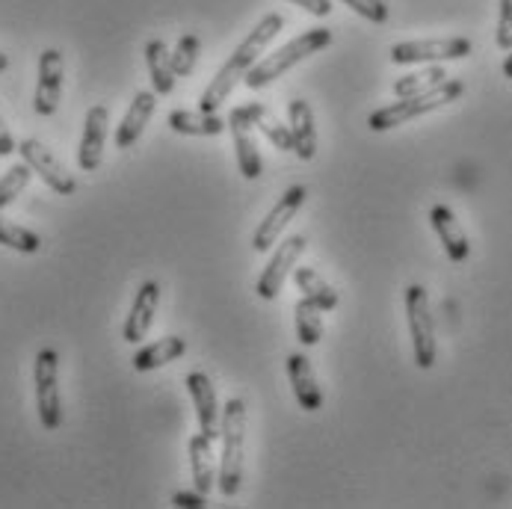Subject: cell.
<instances>
[{
  "label": "cell",
  "mask_w": 512,
  "mask_h": 509,
  "mask_svg": "<svg viewBox=\"0 0 512 509\" xmlns=\"http://www.w3.org/2000/svg\"><path fill=\"white\" fill-rule=\"evenodd\" d=\"M187 450H190V474H193V483H196V489L202 495H208L217 486V477H220V468H217V459H214V441L199 433V436L190 438Z\"/></svg>",
  "instance_id": "cell-21"
},
{
  "label": "cell",
  "mask_w": 512,
  "mask_h": 509,
  "mask_svg": "<svg viewBox=\"0 0 512 509\" xmlns=\"http://www.w3.org/2000/svg\"><path fill=\"white\" fill-rule=\"evenodd\" d=\"M288 379H291L293 397H296L299 409H305V412H320L323 409V391L317 385L314 367L302 353L288 356Z\"/></svg>",
  "instance_id": "cell-17"
},
{
  "label": "cell",
  "mask_w": 512,
  "mask_h": 509,
  "mask_svg": "<svg viewBox=\"0 0 512 509\" xmlns=\"http://www.w3.org/2000/svg\"><path fill=\"white\" fill-rule=\"evenodd\" d=\"M220 477L217 489L222 498H234L243 483V453H246V403L243 400H228L222 409L220 424Z\"/></svg>",
  "instance_id": "cell-2"
},
{
  "label": "cell",
  "mask_w": 512,
  "mask_h": 509,
  "mask_svg": "<svg viewBox=\"0 0 512 509\" xmlns=\"http://www.w3.org/2000/svg\"><path fill=\"white\" fill-rule=\"evenodd\" d=\"M430 222H433V228H436V234H439L447 258H450L453 264H462V261L471 255V243H468V237H465V231H462L456 214H453L447 205H436V208L430 211Z\"/></svg>",
  "instance_id": "cell-19"
},
{
  "label": "cell",
  "mask_w": 512,
  "mask_h": 509,
  "mask_svg": "<svg viewBox=\"0 0 512 509\" xmlns=\"http://www.w3.org/2000/svg\"><path fill=\"white\" fill-rule=\"evenodd\" d=\"M6 69H9V57H6V54L0 51V72H6Z\"/></svg>",
  "instance_id": "cell-37"
},
{
  "label": "cell",
  "mask_w": 512,
  "mask_h": 509,
  "mask_svg": "<svg viewBox=\"0 0 512 509\" xmlns=\"http://www.w3.org/2000/svg\"><path fill=\"white\" fill-rule=\"evenodd\" d=\"M329 45H332V30H326V27L305 30L302 36L291 39V42L282 45L279 51L261 57V60L246 72L243 80H246L249 89H264V86H270L276 77L291 72L293 66H299L302 60H308L311 54H317V51H323V48H329Z\"/></svg>",
  "instance_id": "cell-4"
},
{
  "label": "cell",
  "mask_w": 512,
  "mask_h": 509,
  "mask_svg": "<svg viewBox=\"0 0 512 509\" xmlns=\"http://www.w3.org/2000/svg\"><path fill=\"white\" fill-rule=\"evenodd\" d=\"M169 128L184 137H220L228 122H222L217 113H205V110H172Z\"/></svg>",
  "instance_id": "cell-22"
},
{
  "label": "cell",
  "mask_w": 512,
  "mask_h": 509,
  "mask_svg": "<svg viewBox=\"0 0 512 509\" xmlns=\"http://www.w3.org/2000/svg\"><path fill=\"white\" fill-rule=\"evenodd\" d=\"M184 353H187V341L178 338V335H166V338L148 344L143 350H137V356L131 359V364H134L137 373H148V370H157L163 364L178 362Z\"/></svg>",
  "instance_id": "cell-23"
},
{
  "label": "cell",
  "mask_w": 512,
  "mask_h": 509,
  "mask_svg": "<svg viewBox=\"0 0 512 509\" xmlns=\"http://www.w3.org/2000/svg\"><path fill=\"white\" fill-rule=\"evenodd\" d=\"M288 125L293 134V154L299 160H311L317 154V131H314V110L308 101L296 98L288 104Z\"/></svg>",
  "instance_id": "cell-20"
},
{
  "label": "cell",
  "mask_w": 512,
  "mask_h": 509,
  "mask_svg": "<svg viewBox=\"0 0 512 509\" xmlns=\"http://www.w3.org/2000/svg\"><path fill=\"white\" fill-rule=\"evenodd\" d=\"M293 282L302 291L305 299H311L320 311H335L338 308V291L311 267H293Z\"/></svg>",
  "instance_id": "cell-25"
},
{
  "label": "cell",
  "mask_w": 512,
  "mask_h": 509,
  "mask_svg": "<svg viewBox=\"0 0 512 509\" xmlns=\"http://www.w3.org/2000/svg\"><path fill=\"white\" fill-rule=\"evenodd\" d=\"M172 504L181 509H202L205 507V495L196 489V492H178L175 498H172Z\"/></svg>",
  "instance_id": "cell-34"
},
{
  "label": "cell",
  "mask_w": 512,
  "mask_h": 509,
  "mask_svg": "<svg viewBox=\"0 0 512 509\" xmlns=\"http://www.w3.org/2000/svg\"><path fill=\"white\" fill-rule=\"evenodd\" d=\"M444 80H447V72H444L441 66H430V69H424V72L400 77V80L394 83V95H397V98H409V95H418V92H427V89L439 86Z\"/></svg>",
  "instance_id": "cell-28"
},
{
  "label": "cell",
  "mask_w": 512,
  "mask_h": 509,
  "mask_svg": "<svg viewBox=\"0 0 512 509\" xmlns=\"http://www.w3.org/2000/svg\"><path fill=\"white\" fill-rule=\"evenodd\" d=\"M12 151H18V146H15V140H12V134H9V128H6V122H3V116H0V157H9Z\"/></svg>",
  "instance_id": "cell-35"
},
{
  "label": "cell",
  "mask_w": 512,
  "mask_h": 509,
  "mask_svg": "<svg viewBox=\"0 0 512 509\" xmlns=\"http://www.w3.org/2000/svg\"><path fill=\"white\" fill-rule=\"evenodd\" d=\"M282 27H285V18H282L279 12L264 15V18L249 30V36L237 45V51L228 57V63L217 72V77L208 83V89H205L202 98H199V110L217 113L222 107V101L231 98L234 86H237V83L246 77V72L261 60V54L267 51V45L282 33Z\"/></svg>",
  "instance_id": "cell-1"
},
{
  "label": "cell",
  "mask_w": 512,
  "mask_h": 509,
  "mask_svg": "<svg viewBox=\"0 0 512 509\" xmlns=\"http://www.w3.org/2000/svg\"><path fill=\"white\" fill-rule=\"evenodd\" d=\"M228 131H231V140H234V154H237V169L246 181H255L261 178L264 172V160H261V151L258 143L252 140V125H246L243 119H237L234 113H228Z\"/></svg>",
  "instance_id": "cell-18"
},
{
  "label": "cell",
  "mask_w": 512,
  "mask_h": 509,
  "mask_svg": "<svg viewBox=\"0 0 512 509\" xmlns=\"http://www.w3.org/2000/svg\"><path fill=\"white\" fill-rule=\"evenodd\" d=\"M199 51H202L199 36L187 33V36H181V39H178V48L172 51V69H175L178 77L193 74V69H196V60H199Z\"/></svg>",
  "instance_id": "cell-30"
},
{
  "label": "cell",
  "mask_w": 512,
  "mask_h": 509,
  "mask_svg": "<svg viewBox=\"0 0 512 509\" xmlns=\"http://www.w3.org/2000/svg\"><path fill=\"white\" fill-rule=\"evenodd\" d=\"M154 110H157V92L154 89L137 92L128 113H125V119H122V125L116 128V148H131L134 143H140Z\"/></svg>",
  "instance_id": "cell-16"
},
{
  "label": "cell",
  "mask_w": 512,
  "mask_h": 509,
  "mask_svg": "<svg viewBox=\"0 0 512 509\" xmlns=\"http://www.w3.org/2000/svg\"><path fill=\"white\" fill-rule=\"evenodd\" d=\"M465 92V83L462 80H444L439 86L427 89V92H418V95H409V98H400L388 107H379L367 116V128L382 134V131H391V128H400L418 116H427L439 107L453 104L459 95Z\"/></svg>",
  "instance_id": "cell-3"
},
{
  "label": "cell",
  "mask_w": 512,
  "mask_h": 509,
  "mask_svg": "<svg viewBox=\"0 0 512 509\" xmlns=\"http://www.w3.org/2000/svg\"><path fill=\"white\" fill-rule=\"evenodd\" d=\"M187 391L193 397V406H196V418H199V433L211 441H220V424L222 412L220 403H217V391H214V382L196 370L187 376Z\"/></svg>",
  "instance_id": "cell-13"
},
{
  "label": "cell",
  "mask_w": 512,
  "mask_h": 509,
  "mask_svg": "<svg viewBox=\"0 0 512 509\" xmlns=\"http://www.w3.org/2000/svg\"><path fill=\"white\" fill-rule=\"evenodd\" d=\"M0 246L6 249H15L21 255H36L42 249V237L30 228H21V225H12L6 219H0Z\"/></svg>",
  "instance_id": "cell-27"
},
{
  "label": "cell",
  "mask_w": 512,
  "mask_h": 509,
  "mask_svg": "<svg viewBox=\"0 0 512 509\" xmlns=\"http://www.w3.org/2000/svg\"><path fill=\"white\" fill-rule=\"evenodd\" d=\"M63 80H66V60L63 51L48 48L39 57V80H36V95H33V110L39 116H54L63 98Z\"/></svg>",
  "instance_id": "cell-11"
},
{
  "label": "cell",
  "mask_w": 512,
  "mask_h": 509,
  "mask_svg": "<svg viewBox=\"0 0 512 509\" xmlns=\"http://www.w3.org/2000/svg\"><path fill=\"white\" fill-rule=\"evenodd\" d=\"M293 320H296V338L305 347L320 344V338H323V311L311 299L299 296V302L293 305Z\"/></svg>",
  "instance_id": "cell-26"
},
{
  "label": "cell",
  "mask_w": 512,
  "mask_h": 509,
  "mask_svg": "<svg viewBox=\"0 0 512 509\" xmlns=\"http://www.w3.org/2000/svg\"><path fill=\"white\" fill-rule=\"evenodd\" d=\"M305 196H308V190H305L302 184H293L291 190L282 193V199L276 202V208L258 222V228H255V234H252V249H255V252H270L273 243H279V237H282V231L288 228V222L302 211Z\"/></svg>",
  "instance_id": "cell-10"
},
{
  "label": "cell",
  "mask_w": 512,
  "mask_h": 509,
  "mask_svg": "<svg viewBox=\"0 0 512 509\" xmlns=\"http://www.w3.org/2000/svg\"><path fill=\"white\" fill-rule=\"evenodd\" d=\"M504 77H510L512 80V51L507 54V60H504Z\"/></svg>",
  "instance_id": "cell-36"
},
{
  "label": "cell",
  "mask_w": 512,
  "mask_h": 509,
  "mask_svg": "<svg viewBox=\"0 0 512 509\" xmlns=\"http://www.w3.org/2000/svg\"><path fill=\"white\" fill-rule=\"evenodd\" d=\"M344 6H350L356 15H362L370 24H385L388 21V3L385 0H341Z\"/></svg>",
  "instance_id": "cell-31"
},
{
  "label": "cell",
  "mask_w": 512,
  "mask_h": 509,
  "mask_svg": "<svg viewBox=\"0 0 512 509\" xmlns=\"http://www.w3.org/2000/svg\"><path fill=\"white\" fill-rule=\"evenodd\" d=\"M18 154H21V160L54 190V193H60V196H72L74 190H77V181L72 178V172L60 163V157L51 151V148L45 146L42 140H21L18 143Z\"/></svg>",
  "instance_id": "cell-8"
},
{
  "label": "cell",
  "mask_w": 512,
  "mask_h": 509,
  "mask_svg": "<svg viewBox=\"0 0 512 509\" xmlns=\"http://www.w3.org/2000/svg\"><path fill=\"white\" fill-rule=\"evenodd\" d=\"M237 119H243L246 125H252V128H258L270 143L276 148H282V151H293V134H291V125H282V119L267 107V104H258V101H252V104H243V107H234L231 110Z\"/></svg>",
  "instance_id": "cell-14"
},
{
  "label": "cell",
  "mask_w": 512,
  "mask_h": 509,
  "mask_svg": "<svg viewBox=\"0 0 512 509\" xmlns=\"http://www.w3.org/2000/svg\"><path fill=\"white\" fill-rule=\"evenodd\" d=\"M30 178H33V169H30L24 160L15 163L12 169H6V175L0 178V211H3L6 205H12V202L27 190Z\"/></svg>",
  "instance_id": "cell-29"
},
{
  "label": "cell",
  "mask_w": 512,
  "mask_h": 509,
  "mask_svg": "<svg viewBox=\"0 0 512 509\" xmlns=\"http://www.w3.org/2000/svg\"><path fill=\"white\" fill-rule=\"evenodd\" d=\"M107 125H110V110L104 104L89 107L83 119V134L77 146V166L83 172H95L104 160V143H107Z\"/></svg>",
  "instance_id": "cell-12"
},
{
  "label": "cell",
  "mask_w": 512,
  "mask_h": 509,
  "mask_svg": "<svg viewBox=\"0 0 512 509\" xmlns=\"http://www.w3.org/2000/svg\"><path fill=\"white\" fill-rule=\"evenodd\" d=\"M305 246H308V240H305V234H291V237H285L282 240V246L276 249V255L270 258V264L264 267V273L258 276V285H255V291L261 299H267V302H273L282 288H285V282H288V276H291V270L296 267V261L305 255Z\"/></svg>",
  "instance_id": "cell-9"
},
{
  "label": "cell",
  "mask_w": 512,
  "mask_h": 509,
  "mask_svg": "<svg viewBox=\"0 0 512 509\" xmlns=\"http://www.w3.org/2000/svg\"><path fill=\"white\" fill-rule=\"evenodd\" d=\"M495 45H498L501 51H512V0H501L498 30H495Z\"/></svg>",
  "instance_id": "cell-32"
},
{
  "label": "cell",
  "mask_w": 512,
  "mask_h": 509,
  "mask_svg": "<svg viewBox=\"0 0 512 509\" xmlns=\"http://www.w3.org/2000/svg\"><path fill=\"white\" fill-rule=\"evenodd\" d=\"M36 382V409L48 433L63 427V400H60V356L57 350H39L33 362Z\"/></svg>",
  "instance_id": "cell-5"
},
{
  "label": "cell",
  "mask_w": 512,
  "mask_h": 509,
  "mask_svg": "<svg viewBox=\"0 0 512 509\" xmlns=\"http://www.w3.org/2000/svg\"><path fill=\"white\" fill-rule=\"evenodd\" d=\"M406 320H409V332H412L415 364L421 370H430L436 364V323H433L427 288H421V285L406 288Z\"/></svg>",
  "instance_id": "cell-6"
},
{
  "label": "cell",
  "mask_w": 512,
  "mask_h": 509,
  "mask_svg": "<svg viewBox=\"0 0 512 509\" xmlns=\"http://www.w3.org/2000/svg\"><path fill=\"white\" fill-rule=\"evenodd\" d=\"M474 51L471 39L450 36V39H421V42H397L391 48L394 66H415V63H441V60H465Z\"/></svg>",
  "instance_id": "cell-7"
},
{
  "label": "cell",
  "mask_w": 512,
  "mask_h": 509,
  "mask_svg": "<svg viewBox=\"0 0 512 509\" xmlns=\"http://www.w3.org/2000/svg\"><path fill=\"white\" fill-rule=\"evenodd\" d=\"M157 305H160V285L157 282H143L137 296H134V305H131V314L125 320V329H122V338L128 344H140L146 338L151 323H154Z\"/></svg>",
  "instance_id": "cell-15"
},
{
  "label": "cell",
  "mask_w": 512,
  "mask_h": 509,
  "mask_svg": "<svg viewBox=\"0 0 512 509\" xmlns=\"http://www.w3.org/2000/svg\"><path fill=\"white\" fill-rule=\"evenodd\" d=\"M296 6H302L308 15H314V18H329L332 15V0H291Z\"/></svg>",
  "instance_id": "cell-33"
},
{
  "label": "cell",
  "mask_w": 512,
  "mask_h": 509,
  "mask_svg": "<svg viewBox=\"0 0 512 509\" xmlns=\"http://www.w3.org/2000/svg\"><path fill=\"white\" fill-rule=\"evenodd\" d=\"M146 66L151 74V86L157 95H169L175 89V69H172V51L166 48L163 39H148L146 42Z\"/></svg>",
  "instance_id": "cell-24"
}]
</instances>
